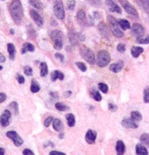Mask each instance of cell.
<instances>
[{
  "label": "cell",
  "mask_w": 149,
  "mask_h": 155,
  "mask_svg": "<svg viewBox=\"0 0 149 155\" xmlns=\"http://www.w3.org/2000/svg\"><path fill=\"white\" fill-rule=\"evenodd\" d=\"M9 11L15 22H19L24 17V9L19 0H13L9 6Z\"/></svg>",
  "instance_id": "obj_1"
},
{
  "label": "cell",
  "mask_w": 149,
  "mask_h": 155,
  "mask_svg": "<svg viewBox=\"0 0 149 155\" xmlns=\"http://www.w3.org/2000/svg\"><path fill=\"white\" fill-rule=\"evenodd\" d=\"M53 46L56 50H61L63 44V32L58 30L52 31L50 34Z\"/></svg>",
  "instance_id": "obj_2"
},
{
  "label": "cell",
  "mask_w": 149,
  "mask_h": 155,
  "mask_svg": "<svg viewBox=\"0 0 149 155\" xmlns=\"http://www.w3.org/2000/svg\"><path fill=\"white\" fill-rule=\"evenodd\" d=\"M111 61V56L109 52L105 50L100 51L97 56V65L100 68L107 66Z\"/></svg>",
  "instance_id": "obj_3"
},
{
  "label": "cell",
  "mask_w": 149,
  "mask_h": 155,
  "mask_svg": "<svg viewBox=\"0 0 149 155\" xmlns=\"http://www.w3.org/2000/svg\"><path fill=\"white\" fill-rule=\"evenodd\" d=\"M80 54L82 57L86 61L91 65H94L96 62L95 56L93 51L89 48L82 46L80 47L79 49Z\"/></svg>",
  "instance_id": "obj_4"
},
{
  "label": "cell",
  "mask_w": 149,
  "mask_h": 155,
  "mask_svg": "<svg viewBox=\"0 0 149 155\" xmlns=\"http://www.w3.org/2000/svg\"><path fill=\"white\" fill-rule=\"evenodd\" d=\"M107 19L109 23L110 29L113 35L117 38L122 37L124 33L119 29L118 22H117L115 18L112 16H108Z\"/></svg>",
  "instance_id": "obj_5"
},
{
  "label": "cell",
  "mask_w": 149,
  "mask_h": 155,
  "mask_svg": "<svg viewBox=\"0 0 149 155\" xmlns=\"http://www.w3.org/2000/svg\"><path fill=\"white\" fill-rule=\"evenodd\" d=\"M119 2L123 8L125 9L126 12L134 18H138V12L134 6L128 0H119Z\"/></svg>",
  "instance_id": "obj_6"
},
{
  "label": "cell",
  "mask_w": 149,
  "mask_h": 155,
  "mask_svg": "<svg viewBox=\"0 0 149 155\" xmlns=\"http://www.w3.org/2000/svg\"><path fill=\"white\" fill-rule=\"evenodd\" d=\"M53 11L57 19L62 20L65 17L63 5L61 0H55L54 3Z\"/></svg>",
  "instance_id": "obj_7"
},
{
  "label": "cell",
  "mask_w": 149,
  "mask_h": 155,
  "mask_svg": "<svg viewBox=\"0 0 149 155\" xmlns=\"http://www.w3.org/2000/svg\"><path fill=\"white\" fill-rule=\"evenodd\" d=\"M6 136L13 141L16 147H21L24 144V140L15 131H9L6 133Z\"/></svg>",
  "instance_id": "obj_8"
},
{
  "label": "cell",
  "mask_w": 149,
  "mask_h": 155,
  "mask_svg": "<svg viewBox=\"0 0 149 155\" xmlns=\"http://www.w3.org/2000/svg\"><path fill=\"white\" fill-rule=\"evenodd\" d=\"M12 113L8 109H5L0 116V124L2 127H7L10 124Z\"/></svg>",
  "instance_id": "obj_9"
},
{
  "label": "cell",
  "mask_w": 149,
  "mask_h": 155,
  "mask_svg": "<svg viewBox=\"0 0 149 155\" xmlns=\"http://www.w3.org/2000/svg\"><path fill=\"white\" fill-rule=\"evenodd\" d=\"M132 33L135 37H141L144 36L145 30L143 26L138 23H134L132 25Z\"/></svg>",
  "instance_id": "obj_10"
},
{
  "label": "cell",
  "mask_w": 149,
  "mask_h": 155,
  "mask_svg": "<svg viewBox=\"0 0 149 155\" xmlns=\"http://www.w3.org/2000/svg\"><path fill=\"white\" fill-rule=\"evenodd\" d=\"M122 125L126 128L136 129L138 128L139 125L136 121L134 120L132 118H125L121 122Z\"/></svg>",
  "instance_id": "obj_11"
},
{
  "label": "cell",
  "mask_w": 149,
  "mask_h": 155,
  "mask_svg": "<svg viewBox=\"0 0 149 155\" xmlns=\"http://www.w3.org/2000/svg\"><path fill=\"white\" fill-rule=\"evenodd\" d=\"M105 4L109 11L111 12H117L118 14L122 13V10L121 8L112 0H105Z\"/></svg>",
  "instance_id": "obj_12"
},
{
  "label": "cell",
  "mask_w": 149,
  "mask_h": 155,
  "mask_svg": "<svg viewBox=\"0 0 149 155\" xmlns=\"http://www.w3.org/2000/svg\"><path fill=\"white\" fill-rule=\"evenodd\" d=\"M30 15L31 16L33 20L34 21V22L38 26H39V27L43 26V19L41 17V16L39 14V13H37L36 11L31 9L30 11Z\"/></svg>",
  "instance_id": "obj_13"
},
{
  "label": "cell",
  "mask_w": 149,
  "mask_h": 155,
  "mask_svg": "<svg viewBox=\"0 0 149 155\" xmlns=\"http://www.w3.org/2000/svg\"><path fill=\"white\" fill-rule=\"evenodd\" d=\"M96 138H97L96 132L92 130H89L87 131L85 136V140L87 144L90 145L94 144L96 140Z\"/></svg>",
  "instance_id": "obj_14"
},
{
  "label": "cell",
  "mask_w": 149,
  "mask_h": 155,
  "mask_svg": "<svg viewBox=\"0 0 149 155\" xmlns=\"http://www.w3.org/2000/svg\"><path fill=\"white\" fill-rule=\"evenodd\" d=\"M98 29L103 38L109 40V32L106 24L104 22H100L98 25Z\"/></svg>",
  "instance_id": "obj_15"
},
{
  "label": "cell",
  "mask_w": 149,
  "mask_h": 155,
  "mask_svg": "<svg viewBox=\"0 0 149 155\" xmlns=\"http://www.w3.org/2000/svg\"><path fill=\"white\" fill-rule=\"evenodd\" d=\"M77 21L80 26H86L87 25V19L86 14L84 11L80 10L77 14Z\"/></svg>",
  "instance_id": "obj_16"
},
{
  "label": "cell",
  "mask_w": 149,
  "mask_h": 155,
  "mask_svg": "<svg viewBox=\"0 0 149 155\" xmlns=\"http://www.w3.org/2000/svg\"><path fill=\"white\" fill-rule=\"evenodd\" d=\"M124 65V62L120 60L116 63L111 64L110 65V70L115 73H117L120 72L123 69Z\"/></svg>",
  "instance_id": "obj_17"
},
{
  "label": "cell",
  "mask_w": 149,
  "mask_h": 155,
  "mask_svg": "<svg viewBox=\"0 0 149 155\" xmlns=\"http://www.w3.org/2000/svg\"><path fill=\"white\" fill-rule=\"evenodd\" d=\"M51 80L53 82L55 81L57 79H59L61 81H63L64 79V74L63 72L60 70H56L53 71L51 74Z\"/></svg>",
  "instance_id": "obj_18"
},
{
  "label": "cell",
  "mask_w": 149,
  "mask_h": 155,
  "mask_svg": "<svg viewBox=\"0 0 149 155\" xmlns=\"http://www.w3.org/2000/svg\"><path fill=\"white\" fill-rule=\"evenodd\" d=\"M53 127L54 130L57 132H62L64 130V124L59 119H55L53 121Z\"/></svg>",
  "instance_id": "obj_19"
},
{
  "label": "cell",
  "mask_w": 149,
  "mask_h": 155,
  "mask_svg": "<svg viewBox=\"0 0 149 155\" xmlns=\"http://www.w3.org/2000/svg\"><path fill=\"white\" fill-rule=\"evenodd\" d=\"M115 149L117 153V155H124L125 152L126 147L124 142L122 141L119 140L117 142Z\"/></svg>",
  "instance_id": "obj_20"
},
{
  "label": "cell",
  "mask_w": 149,
  "mask_h": 155,
  "mask_svg": "<svg viewBox=\"0 0 149 155\" xmlns=\"http://www.w3.org/2000/svg\"><path fill=\"white\" fill-rule=\"evenodd\" d=\"M136 155H148L149 152L145 146L141 144H138L136 146Z\"/></svg>",
  "instance_id": "obj_21"
},
{
  "label": "cell",
  "mask_w": 149,
  "mask_h": 155,
  "mask_svg": "<svg viewBox=\"0 0 149 155\" xmlns=\"http://www.w3.org/2000/svg\"><path fill=\"white\" fill-rule=\"evenodd\" d=\"M137 4L141 8L146 12L147 14L149 12V0H136Z\"/></svg>",
  "instance_id": "obj_22"
},
{
  "label": "cell",
  "mask_w": 149,
  "mask_h": 155,
  "mask_svg": "<svg viewBox=\"0 0 149 155\" xmlns=\"http://www.w3.org/2000/svg\"><path fill=\"white\" fill-rule=\"evenodd\" d=\"M35 50L34 46L30 43H25L22 46L21 52L22 54H24L27 52H34Z\"/></svg>",
  "instance_id": "obj_23"
},
{
  "label": "cell",
  "mask_w": 149,
  "mask_h": 155,
  "mask_svg": "<svg viewBox=\"0 0 149 155\" xmlns=\"http://www.w3.org/2000/svg\"><path fill=\"white\" fill-rule=\"evenodd\" d=\"M7 49L9 59L12 61H14L15 59L16 48L15 46L12 43H8L7 44Z\"/></svg>",
  "instance_id": "obj_24"
},
{
  "label": "cell",
  "mask_w": 149,
  "mask_h": 155,
  "mask_svg": "<svg viewBox=\"0 0 149 155\" xmlns=\"http://www.w3.org/2000/svg\"><path fill=\"white\" fill-rule=\"evenodd\" d=\"M8 108L9 109V110L11 111V113H12L15 116H18L19 113V105L18 103L15 102H12L9 105Z\"/></svg>",
  "instance_id": "obj_25"
},
{
  "label": "cell",
  "mask_w": 149,
  "mask_h": 155,
  "mask_svg": "<svg viewBox=\"0 0 149 155\" xmlns=\"http://www.w3.org/2000/svg\"><path fill=\"white\" fill-rule=\"evenodd\" d=\"M40 76L41 78H44L48 73V69L47 63L46 62H41L40 65Z\"/></svg>",
  "instance_id": "obj_26"
},
{
  "label": "cell",
  "mask_w": 149,
  "mask_h": 155,
  "mask_svg": "<svg viewBox=\"0 0 149 155\" xmlns=\"http://www.w3.org/2000/svg\"><path fill=\"white\" fill-rule=\"evenodd\" d=\"M144 51V49L141 47H134L131 49V54L134 58H138Z\"/></svg>",
  "instance_id": "obj_27"
},
{
  "label": "cell",
  "mask_w": 149,
  "mask_h": 155,
  "mask_svg": "<svg viewBox=\"0 0 149 155\" xmlns=\"http://www.w3.org/2000/svg\"><path fill=\"white\" fill-rule=\"evenodd\" d=\"M40 90V86L39 83L35 80L33 79L31 80V91L32 93H37Z\"/></svg>",
  "instance_id": "obj_28"
},
{
  "label": "cell",
  "mask_w": 149,
  "mask_h": 155,
  "mask_svg": "<svg viewBox=\"0 0 149 155\" xmlns=\"http://www.w3.org/2000/svg\"><path fill=\"white\" fill-rule=\"evenodd\" d=\"M66 119L67 120V123L69 127H72L75 126L76 121H75V117L72 113H68L66 115Z\"/></svg>",
  "instance_id": "obj_29"
},
{
  "label": "cell",
  "mask_w": 149,
  "mask_h": 155,
  "mask_svg": "<svg viewBox=\"0 0 149 155\" xmlns=\"http://www.w3.org/2000/svg\"><path fill=\"white\" fill-rule=\"evenodd\" d=\"M90 96L93 100L97 102H100L102 100V95L97 90H95L94 88L92 89V91H90Z\"/></svg>",
  "instance_id": "obj_30"
},
{
  "label": "cell",
  "mask_w": 149,
  "mask_h": 155,
  "mask_svg": "<svg viewBox=\"0 0 149 155\" xmlns=\"http://www.w3.org/2000/svg\"><path fill=\"white\" fill-rule=\"evenodd\" d=\"M118 24L123 30H126L128 29H131V24H129V22L125 19L119 20Z\"/></svg>",
  "instance_id": "obj_31"
},
{
  "label": "cell",
  "mask_w": 149,
  "mask_h": 155,
  "mask_svg": "<svg viewBox=\"0 0 149 155\" xmlns=\"http://www.w3.org/2000/svg\"><path fill=\"white\" fill-rule=\"evenodd\" d=\"M55 108L56 109L60 112H65L68 110L70 109V107L63 102H57L55 104Z\"/></svg>",
  "instance_id": "obj_32"
},
{
  "label": "cell",
  "mask_w": 149,
  "mask_h": 155,
  "mask_svg": "<svg viewBox=\"0 0 149 155\" xmlns=\"http://www.w3.org/2000/svg\"><path fill=\"white\" fill-rule=\"evenodd\" d=\"M131 118L136 122H140L143 119L141 113L139 111H132L131 113Z\"/></svg>",
  "instance_id": "obj_33"
},
{
  "label": "cell",
  "mask_w": 149,
  "mask_h": 155,
  "mask_svg": "<svg viewBox=\"0 0 149 155\" xmlns=\"http://www.w3.org/2000/svg\"><path fill=\"white\" fill-rule=\"evenodd\" d=\"M140 140L141 141V143L147 146H149V135L148 133H144L143 134H141V137H140Z\"/></svg>",
  "instance_id": "obj_34"
},
{
  "label": "cell",
  "mask_w": 149,
  "mask_h": 155,
  "mask_svg": "<svg viewBox=\"0 0 149 155\" xmlns=\"http://www.w3.org/2000/svg\"><path fill=\"white\" fill-rule=\"evenodd\" d=\"M29 4L38 9H43V4L40 0H29Z\"/></svg>",
  "instance_id": "obj_35"
},
{
  "label": "cell",
  "mask_w": 149,
  "mask_h": 155,
  "mask_svg": "<svg viewBox=\"0 0 149 155\" xmlns=\"http://www.w3.org/2000/svg\"><path fill=\"white\" fill-rule=\"evenodd\" d=\"M143 101L146 103L149 102V87L147 86L143 90Z\"/></svg>",
  "instance_id": "obj_36"
},
{
  "label": "cell",
  "mask_w": 149,
  "mask_h": 155,
  "mask_svg": "<svg viewBox=\"0 0 149 155\" xmlns=\"http://www.w3.org/2000/svg\"><path fill=\"white\" fill-rule=\"evenodd\" d=\"M136 43L137 44H147L149 43V36H147L146 38L141 37H138L136 39Z\"/></svg>",
  "instance_id": "obj_37"
},
{
  "label": "cell",
  "mask_w": 149,
  "mask_h": 155,
  "mask_svg": "<svg viewBox=\"0 0 149 155\" xmlns=\"http://www.w3.org/2000/svg\"><path fill=\"white\" fill-rule=\"evenodd\" d=\"M99 88L100 90V91L102 93H107L109 91V86L105 83H99Z\"/></svg>",
  "instance_id": "obj_38"
},
{
  "label": "cell",
  "mask_w": 149,
  "mask_h": 155,
  "mask_svg": "<svg viewBox=\"0 0 149 155\" xmlns=\"http://www.w3.org/2000/svg\"><path fill=\"white\" fill-rule=\"evenodd\" d=\"M24 74L27 76H31L33 74V69L31 66L26 65L24 66Z\"/></svg>",
  "instance_id": "obj_39"
},
{
  "label": "cell",
  "mask_w": 149,
  "mask_h": 155,
  "mask_svg": "<svg viewBox=\"0 0 149 155\" xmlns=\"http://www.w3.org/2000/svg\"><path fill=\"white\" fill-rule=\"evenodd\" d=\"M76 66L82 72H86L87 71L86 65L82 62H77L76 63Z\"/></svg>",
  "instance_id": "obj_40"
},
{
  "label": "cell",
  "mask_w": 149,
  "mask_h": 155,
  "mask_svg": "<svg viewBox=\"0 0 149 155\" xmlns=\"http://www.w3.org/2000/svg\"><path fill=\"white\" fill-rule=\"evenodd\" d=\"M70 41H71V43L73 45H75L77 43V38H78V36L76 34L74 33H71L70 34Z\"/></svg>",
  "instance_id": "obj_41"
},
{
  "label": "cell",
  "mask_w": 149,
  "mask_h": 155,
  "mask_svg": "<svg viewBox=\"0 0 149 155\" xmlns=\"http://www.w3.org/2000/svg\"><path fill=\"white\" fill-rule=\"evenodd\" d=\"M87 2L92 5L95 7H99L101 5V0H87Z\"/></svg>",
  "instance_id": "obj_42"
},
{
  "label": "cell",
  "mask_w": 149,
  "mask_h": 155,
  "mask_svg": "<svg viewBox=\"0 0 149 155\" xmlns=\"http://www.w3.org/2000/svg\"><path fill=\"white\" fill-rule=\"evenodd\" d=\"M117 49L119 52L120 53H124L126 51V46L124 44L122 43H120L119 44L117 47Z\"/></svg>",
  "instance_id": "obj_43"
},
{
  "label": "cell",
  "mask_w": 149,
  "mask_h": 155,
  "mask_svg": "<svg viewBox=\"0 0 149 155\" xmlns=\"http://www.w3.org/2000/svg\"><path fill=\"white\" fill-rule=\"evenodd\" d=\"M16 79L18 81V82L20 84H24L25 82V79L24 78V76L22 75H21V74L18 73L16 74Z\"/></svg>",
  "instance_id": "obj_44"
},
{
  "label": "cell",
  "mask_w": 149,
  "mask_h": 155,
  "mask_svg": "<svg viewBox=\"0 0 149 155\" xmlns=\"http://www.w3.org/2000/svg\"><path fill=\"white\" fill-rule=\"evenodd\" d=\"M75 1L74 0H71V1H68L67 2V7L68 9L70 10H73L74 8L75 7Z\"/></svg>",
  "instance_id": "obj_45"
},
{
  "label": "cell",
  "mask_w": 149,
  "mask_h": 155,
  "mask_svg": "<svg viewBox=\"0 0 149 155\" xmlns=\"http://www.w3.org/2000/svg\"><path fill=\"white\" fill-rule=\"evenodd\" d=\"M53 119L54 118L53 116L48 117L44 122V125L46 127H48L50 126V125L51 123V122L53 121Z\"/></svg>",
  "instance_id": "obj_46"
},
{
  "label": "cell",
  "mask_w": 149,
  "mask_h": 155,
  "mask_svg": "<svg viewBox=\"0 0 149 155\" xmlns=\"http://www.w3.org/2000/svg\"><path fill=\"white\" fill-rule=\"evenodd\" d=\"M109 109L111 112H115L118 110V106L114 103L109 104Z\"/></svg>",
  "instance_id": "obj_47"
},
{
  "label": "cell",
  "mask_w": 149,
  "mask_h": 155,
  "mask_svg": "<svg viewBox=\"0 0 149 155\" xmlns=\"http://www.w3.org/2000/svg\"><path fill=\"white\" fill-rule=\"evenodd\" d=\"M50 96L53 100H58L59 99V94L57 92H50Z\"/></svg>",
  "instance_id": "obj_48"
},
{
  "label": "cell",
  "mask_w": 149,
  "mask_h": 155,
  "mask_svg": "<svg viewBox=\"0 0 149 155\" xmlns=\"http://www.w3.org/2000/svg\"><path fill=\"white\" fill-rule=\"evenodd\" d=\"M55 58L59 59L61 62H63L64 58H65L63 55L61 54V53H59V52H57L55 54Z\"/></svg>",
  "instance_id": "obj_49"
},
{
  "label": "cell",
  "mask_w": 149,
  "mask_h": 155,
  "mask_svg": "<svg viewBox=\"0 0 149 155\" xmlns=\"http://www.w3.org/2000/svg\"><path fill=\"white\" fill-rule=\"evenodd\" d=\"M23 155H34V153L33 151H31V149H25L23 151Z\"/></svg>",
  "instance_id": "obj_50"
},
{
  "label": "cell",
  "mask_w": 149,
  "mask_h": 155,
  "mask_svg": "<svg viewBox=\"0 0 149 155\" xmlns=\"http://www.w3.org/2000/svg\"><path fill=\"white\" fill-rule=\"evenodd\" d=\"M7 100L6 94L2 93H0V103H2Z\"/></svg>",
  "instance_id": "obj_51"
},
{
  "label": "cell",
  "mask_w": 149,
  "mask_h": 155,
  "mask_svg": "<svg viewBox=\"0 0 149 155\" xmlns=\"http://www.w3.org/2000/svg\"><path fill=\"white\" fill-rule=\"evenodd\" d=\"M50 155H66L65 153L61 152H58V151H56V150H53L51 151L50 153Z\"/></svg>",
  "instance_id": "obj_52"
},
{
  "label": "cell",
  "mask_w": 149,
  "mask_h": 155,
  "mask_svg": "<svg viewBox=\"0 0 149 155\" xmlns=\"http://www.w3.org/2000/svg\"><path fill=\"white\" fill-rule=\"evenodd\" d=\"M72 93L71 91H66L63 93V96L65 98H70L71 96Z\"/></svg>",
  "instance_id": "obj_53"
},
{
  "label": "cell",
  "mask_w": 149,
  "mask_h": 155,
  "mask_svg": "<svg viewBox=\"0 0 149 155\" xmlns=\"http://www.w3.org/2000/svg\"><path fill=\"white\" fill-rule=\"evenodd\" d=\"M77 36H78V38L79 39L80 41H85V37L83 35H82V34H80V33H78V34H77Z\"/></svg>",
  "instance_id": "obj_54"
},
{
  "label": "cell",
  "mask_w": 149,
  "mask_h": 155,
  "mask_svg": "<svg viewBox=\"0 0 149 155\" xmlns=\"http://www.w3.org/2000/svg\"><path fill=\"white\" fill-rule=\"evenodd\" d=\"M5 61H6L5 57L2 54L0 53V62L1 63H4V62H5Z\"/></svg>",
  "instance_id": "obj_55"
},
{
  "label": "cell",
  "mask_w": 149,
  "mask_h": 155,
  "mask_svg": "<svg viewBox=\"0 0 149 155\" xmlns=\"http://www.w3.org/2000/svg\"><path fill=\"white\" fill-rule=\"evenodd\" d=\"M94 17L96 19H99L100 18V15L99 12H94Z\"/></svg>",
  "instance_id": "obj_56"
},
{
  "label": "cell",
  "mask_w": 149,
  "mask_h": 155,
  "mask_svg": "<svg viewBox=\"0 0 149 155\" xmlns=\"http://www.w3.org/2000/svg\"><path fill=\"white\" fill-rule=\"evenodd\" d=\"M5 153V149L3 147H0V155H4Z\"/></svg>",
  "instance_id": "obj_57"
},
{
  "label": "cell",
  "mask_w": 149,
  "mask_h": 155,
  "mask_svg": "<svg viewBox=\"0 0 149 155\" xmlns=\"http://www.w3.org/2000/svg\"><path fill=\"white\" fill-rule=\"evenodd\" d=\"M64 137H65V135L63 133H61L60 135H59V138L61 139V140H63L64 138Z\"/></svg>",
  "instance_id": "obj_58"
},
{
  "label": "cell",
  "mask_w": 149,
  "mask_h": 155,
  "mask_svg": "<svg viewBox=\"0 0 149 155\" xmlns=\"http://www.w3.org/2000/svg\"><path fill=\"white\" fill-rule=\"evenodd\" d=\"M15 33V31L14 30V29H11L10 30V34H12V35H14Z\"/></svg>",
  "instance_id": "obj_59"
},
{
  "label": "cell",
  "mask_w": 149,
  "mask_h": 155,
  "mask_svg": "<svg viewBox=\"0 0 149 155\" xmlns=\"http://www.w3.org/2000/svg\"><path fill=\"white\" fill-rule=\"evenodd\" d=\"M2 69H3V67L0 65V70H2Z\"/></svg>",
  "instance_id": "obj_60"
},
{
  "label": "cell",
  "mask_w": 149,
  "mask_h": 155,
  "mask_svg": "<svg viewBox=\"0 0 149 155\" xmlns=\"http://www.w3.org/2000/svg\"><path fill=\"white\" fill-rule=\"evenodd\" d=\"M0 11H1V9H0Z\"/></svg>",
  "instance_id": "obj_61"
}]
</instances>
